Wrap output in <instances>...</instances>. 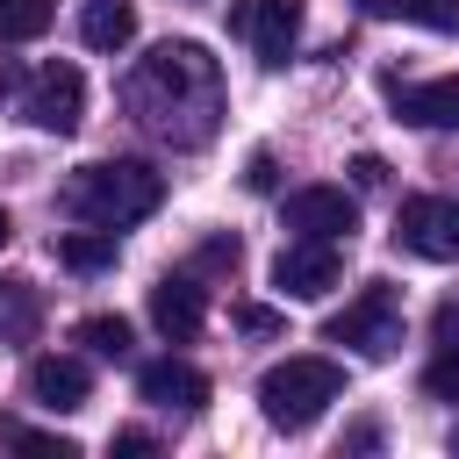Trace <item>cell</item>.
I'll return each mask as SVG.
<instances>
[{
	"label": "cell",
	"instance_id": "1",
	"mask_svg": "<svg viewBox=\"0 0 459 459\" xmlns=\"http://www.w3.org/2000/svg\"><path fill=\"white\" fill-rule=\"evenodd\" d=\"M122 108L136 115L143 136L172 143V151H201L222 122V65L201 43H158L129 79H122Z\"/></svg>",
	"mask_w": 459,
	"mask_h": 459
},
{
	"label": "cell",
	"instance_id": "2",
	"mask_svg": "<svg viewBox=\"0 0 459 459\" xmlns=\"http://www.w3.org/2000/svg\"><path fill=\"white\" fill-rule=\"evenodd\" d=\"M57 201H65V215H79V222H93V230H129V222L158 215V201H165V172H151V165H136V158L79 165V172L65 179Z\"/></svg>",
	"mask_w": 459,
	"mask_h": 459
},
{
	"label": "cell",
	"instance_id": "3",
	"mask_svg": "<svg viewBox=\"0 0 459 459\" xmlns=\"http://www.w3.org/2000/svg\"><path fill=\"white\" fill-rule=\"evenodd\" d=\"M337 394H344V366L337 359H316V351L280 359V366L258 373V409H265L273 430H308Z\"/></svg>",
	"mask_w": 459,
	"mask_h": 459
},
{
	"label": "cell",
	"instance_id": "4",
	"mask_svg": "<svg viewBox=\"0 0 459 459\" xmlns=\"http://www.w3.org/2000/svg\"><path fill=\"white\" fill-rule=\"evenodd\" d=\"M323 337H330V344H351L359 359H394V351H402V301H394L387 287H366L351 308H337V316L323 323Z\"/></svg>",
	"mask_w": 459,
	"mask_h": 459
},
{
	"label": "cell",
	"instance_id": "5",
	"mask_svg": "<svg viewBox=\"0 0 459 459\" xmlns=\"http://www.w3.org/2000/svg\"><path fill=\"white\" fill-rule=\"evenodd\" d=\"M394 244H402L409 258L452 265V258H459V201H445V194H416V201H402V215H394Z\"/></svg>",
	"mask_w": 459,
	"mask_h": 459
},
{
	"label": "cell",
	"instance_id": "6",
	"mask_svg": "<svg viewBox=\"0 0 459 459\" xmlns=\"http://www.w3.org/2000/svg\"><path fill=\"white\" fill-rule=\"evenodd\" d=\"M230 29L258 50V65H287L301 43V0H237Z\"/></svg>",
	"mask_w": 459,
	"mask_h": 459
},
{
	"label": "cell",
	"instance_id": "7",
	"mask_svg": "<svg viewBox=\"0 0 459 459\" xmlns=\"http://www.w3.org/2000/svg\"><path fill=\"white\" fill-rule=\"evenodd\" d=\"M22 115H29L36 129H50V136H72L79 115H86V79H79V65H43V72L29 79V93H22Z\"/></svg>",
	"mask_w": 459,
	"mask_h": 459
},
{
	"label": "cell",
	"instance_id": "8",
	"mask_svg": "<svg viewBox=\"0 0 459 459\" xmlns=\"http://www.w3.org/2000/svg\"><path fill=\"white\" fill-rule=\"evenodd\" d=\"M337 273H344V258H337V244H323V237H294V244H280V258H273V287L294 294V301H323V294L337 287Z\"/></svg>",
	"mask_w": 459,
	"mask_h": 459
},
{
	"label": "cell",
	"instance_id": "9",
	"mask_svg": "<svg viewBox=\"0 0 459 459\" xmlns=\"http://www.w3.org/2000/svg\"><path fill=\"white\" fill-rule=\"evenodd\" d=\"M280 215H287L294 237H323V244H344V237L359 230V201H351L344 186H294Z\"/></svg>",
	"mask_w": 459,
	"mask_h": 459
},
{
	"label": "cell",
	"instance_id": "10",
	"mask_svg": "<svg viewBox=\"0 0 459 459\" xmlns=\"http://www.w3.org/2000/svg\"><path fill=\"white\" fill-rule=\"evenodd\" d=\"M136 394H143L151 409H179V416H194V409L208 402V373L186 366V359H151V366H136Z\"/></svg>",
	"mask_w": 459,
	"mask_h": 459
},
{
	"label": "cell",
	"instance_id": "11",
	"mask_svg": "<svg viewBox=\"0 0 459 459\" xmlns=\"http://www.w3.org/2000/svg\"><path fill=\"white\" fill-rule=\"evenodd\" d=\"M387 108H394L409 129H459V72L416 79V86H387Z\"/></svg>",
	"mask_w": 459,
	"mask_h": 459
},
{
	"label": "cell",
	"instance_id": "12",
	"mask_svg": "<svg viewBox=\"0 0 459 459\" xmlns=\"http://www.w3.org/2000/svg\"><path fill=\"white\" fill-rule=\"evenodd\" d=\"M29 394H36L50 416H72V409H86V394H93V373H86V359H65V351H50V359H36V366H29Z\"/></svg>",
	"mask_w": 459,
	"mask_h": 459
},
{
	"label": "cell",
	"instance_id": "13",
	"mask_svg": "<svg viewBox=\"0 0 459 459\" xmlns=\"http://www.w3.org/2000/svg\"><path fill=\"white\" fill-rule=\"evenodd\" d=\"M201 316H208V308H201V287H194V280H158V287H151V323H158L172 344L201 337Z\"/></svg>",
	"mask_w": 459,
	"mask_h": 459
},
{
	"label": "cell",
	"instance_id": "14",
	"mask_svg": "<svg viewBox=\"0 0 459 459\" xmlns=\"http://www.w3.org/2000/svg\"><path fill=\"white\" fill-rule=\"evenodd\" d=\"M79 36H86V50H122V43L136 36V7H129V0H86Z\"/></svg>",
	"mask_w": 459,
	"mask_h": 459
},
{
	"label": "cell",
	"instance_id": "15",
	"mask_svg": "<svg viewBox=\"0 0 459 459\" xmlns=\"http://www.w3.org/2000/svg\"><path fill=\"white\" fill-rule=\"evenodd\" d=\"M43 330V301L29 280H0V344H29Z\"/></svg>",
	"mask_w": 459,
	"mask_h": 459
},
{
	"label": "cell",
	"instance_id": "16",
	"mask_svg": "<svg viewBox=\"0 0 459 459\" xmlns=\"http://www.w3.org/2000/svg\"><path fill=\"white\" fill-rule=\"evenodd\" d=\"M115 237H122V230H93V222H86V230L57 237V265H65V273H108V265H115Z\"/></svg>",
	"mask_w": 459,
	"mask_h": 459
},
{
	"label": "cell",
	"instance_id": "17",
	"mask_svg": "<svg viewBox=\"0 0 459 459\" xmlns=\"http://www.w3.org/2000/svg\"><path fill=\"white\" fill-rule=\"evenodd\" d=\"M57 22V0H0V43H36Z\"/></svg>",
	"mask_w": 459,
	"mask_h": 459
},
{
	"label": "cell",
	"instance_id": "18",
	"mask_svg": "<svg viewBox=\"0 0 459 459\" xmlns=\"http://www.w3.org/2000/svg\"><path fill=\"white\" fill-rule=\"evenodd\" d=\"M79 344L100 351V359H129V323L122 316H86L79 323Z\"/></svg>",
	"mask_w": 459,
	"mask_h": 459
},
{
	"label": "cell",
	"instance_id": "19",
	"mask_svg": "<svg viewBox=\"0 0 459 459\" xmlns=\"http://www.w3.org/2000/svg\"><path fill=\"white\" fill-rule=\"evenodd\" d=\"M423 394H430V402H459V344H445V351L423 366Z\"/></svg>",
	"mask_w": 459,
	"mask_h": 459
},
{
	"label": "cell",
	"instance_id": "20",
	"mask_svg": "<svg viewBox=\"0 0 459 459\" xmlns=\"http://www.w3.org/2000/svg\"><path fill=\"white\" fill-rule=\"evenodd\" d=\"M402 22H423L437 36H459V0H402Z\"/></svg>",
	"mask_w": 459,
	"mask_h": 459
},
{
	"label": "cell",
	"instance_id": "21",
	"mask_svg": "<svg viewBox=\"0 0 459 459\" xmlns=\"http://www.w3.org/2000/svg\"><path fill=\"white\" fill-rule=\"evenodd\" d=\"M237 330H244V337H280V308L244 301V308H237Z\"/></svg>",
	"mask_w": 459,
	"mask_h": 459
},
{
	"label": "cell",
	"instance_id": "22",
	"mask_svg": "<svg viewBox=\"0 0 459 459\" xmlns=\"http://www.w3.org/2000/svg\"><path fill=\"white\" fill-rule=\"evenodd\" d=\"M273 179H280L273 151H251V158H244V186H251V194H273Z\"/></svg>",
	"mask_w": 459,
	"mask_h": 459
},
{
	"label": "cell",
	"instance_id": "23",
	"mask_svg": "<svg viewBox=\"0 0 459 459\" xmlns=\"http://www.w3.org/2000/svg\"><path fill=\"white\" fill-rule=\"evenodd\" d=\"M351 179H359V186H387V165L366 151V158H351Z\"/></svg>",
	"mask_w": 459,
	"mask_h": 459
},
{
	"label": "cell",
	"instance_id": "24",
	"mask_svg": "<svg viewBox=\"0 0 459 459\" xmlns=\"http://www.w3.org/2000/svg\"><path fill=\"white\" fill-rule=\"evenodd\" d=\"M201 265H237V237H215V244H201Z\"/></svg>",
	"mask_w": 459,
	"mask_h": 459
},
{
	"label": "cell",
	"instance_id": "25",
	"mask_svg": "<svg viewBox=\"0 0 459 459\" xmlns=\"http://www.w3.org/2000/svg\"><path fill=\"white\" fill-rule=\"evenodd\" d=\"M115 452H122V459H143V452H151V430H115Z\"/></svg>",
	"mask_w": 459,
	"mask_h": 459
},
{
	"label": "cell",
	"instance_id": "26",
	"mask_svg": "<svg viewBox=\"0 0 459 459\" xmlns=\"http://www.w3.org/2000/svg\"><path fill=\"white\" fill-rule=\"evenodd\" d=\"M437 337H459V301H445V308H437Z\"/></svg>",
	"mask_w": 459,
	"mask_h": 459
},
{
	"label": "cell",
	"instance_id": "27",
	"mask_svg": "<svg viewBox=\"0 0 459 459\" xmlns=\"http://www.w3.org/2000/svg\"><path fill=\"white\" fill-rule=\"evenodd\" d=\"M7 237H14V222H7V208H0V251H7Z\"/></svg>",
	"mask_w": 459,
	"mask_h": 459
},
{
	"label": "cell",
	"instance_id": "28",
	"mask_svg": "<svg viewBox=\"0 0 459 459\" xmlns=\"http://www.w3.org/2000/svg\"><path fill=\"white\" fill-rule=\"evenodd\" d=\"M0 93H7V65H0Z\"/></svg>",
	"mask_w": 459,
	"mask_h": 459
},
{
	"label": "cell",
	"instance_id": "29",
	"mask_svg": "<svg viewBox=\"0 0 459 459\" xmlns=\"http://www.w3.org/2000/svg\"><path fill=\"white\" fill-rule=\"evenodd\" d=\"M452 452H459V430H452Z\"/></svg>",
	"mask_w": 459,
	"mask_h": 459
}]
</instances>
